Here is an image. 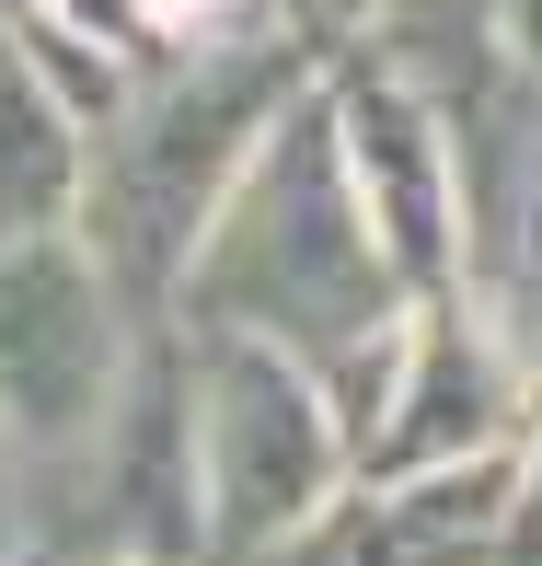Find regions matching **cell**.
I'll return each mask as SVG.
<instances>
[{
    "mask_svg": "<svg viewBox=\"0 0 542 566\" xmlns=\"http://www.w3.org/2000/svg\"><path fill=\"white\" fill-rule=\"evenodd\" d=\"M173 358H185V417H196V532L220 566H266L334 509L347 428H334L323 381L300 358L254 336H185L173 324Z\"/></svg>",
    "mask_w": 542,
    "mask_h": 566,
    "instance_id": "cell-2",
    "label": "cell"
},
{
    "mask_svg": "<svg viewBox=\"0 0 542 566\" xmlns=\"http://www.w3.org/2000/svg\"><path fill=\"white\" fill-rule=\"evenodd\" d=\"M312 46L289 23H254V35H220L196 59H173L150 93H127L105 116V150L82 174V209H93V266H105L116 301H162L185 290L196 243H209L220 197L243 186L254 139L289 116Z\"/></svg>",
    "mask_w": 542,
    "mask_h": 566,
    "instance_id": "cell-1",
    "label": "cell"
},
{
    "mask_svg": "<svg viewBox=\"0 0 542 566\" xmlns=\"http://www.w3.org/2000/svg\"><path fill=\"white\" fill-rule=\"evenodd\" d=\"M531 462H542V394H531Z\"/></svg>",
    "mask_w": 542,
    "mask_h": 566,
    "instance_id": "cell-11",
    "label": "cell"
},
{
    "mask_svg": "<svg viewBox=\"0 0 542 566\" xmlns=\"http://www.w3.org/2000/svg\"><path fill=\"white\" fill-rule=\"evenodd\" d=\"M520 301H531V313H542V220L520 231Z\"/></svg>",
    "mask_w": 542,
    "mask_h": 566,
    "instance_id": "cell-9",
    "label": "cell"
},
{
    "mask_svg": "<svg viewBox=\"0 0 542 566\" xmlns=\"http://www.w3.org/2000/svg\"><path fill=\"white\" fill-rule=\"evenodd\" d=\"M127 12H139V23H150V46H173V35H185V23H209V12H220V0H127Z\"/></svg>",
    "mask_w": 542,
    "mask_h": 566,
    "instance_id": "cell-8",
    "label": "cell"
},
{
    "mask_svg": "<svg viewBox=\"0 0 542 566\" xmlns=\"http://www.w3.org/2000/svg\"><path fill=\"white\" fill-rule=\"evenodd\" d=\"M127 394V301L105 290L93 243H23L0 254V440H12V485L59 474L105 440Z\"/></svg>",
    "mask_w": 542,
    "mask_h": 566,
    "instance_id": "cell-3",
    "label": "cell"
},
{
    "mask_svg": "<svg viewBox=\"0 0 542 566\" xmlns=\"http://www.w3.org/2000/svg\"><path fill=\"white\" fill-rule=\"evenodd\" d=\"M0 544H12V440H0Z\"/></svg>",
    "mask_w": 542,
    "mask_h": 566,
    "instance_id": "cell-10",
    "label": "cell"
},
{
    "mask_svg": "<svg viewBox=\"0 0 542 566\" xmlns=\"http://www.w3.org/2000/svg\"><path fill=\"white\" fill-rule=\"evenodd\" d=\"M485 566H542V485H520L497 521V544H485Z\"/></svg>",
    "mask_w": 542,
    "mask_h": 566,
    "instance_id": "cell-7",
    "label": "cell"
},
{
    "mask_svg": "<svg viewBox=\"0 0 542 566\" xmlns=\"http://www.w3.org/2000/svg\"><path fill=\"white\" fill-rule=\"evenodd\" d=\"M82 174H93V150L70 127V105L46 93V70L0 59V254L59 243L70 209H82Z\"/></svg>",
    "mask_w": 542,
    "mask_h": 566,
    "instance_id": "cell-6",
    "label": "cell"
},
{
    "mask_svg": "<svg viewBox=\"0 0 542 566\" xmlns=\"http://www.w3.org/2000/svg\"><path fill=\"white\" fill-rule=\"evenodd\" d=\"M508 497H520V462L485 451L450 462V474H393V485H358L334 497L300 544H277L266 566H485Z\"/></svg>",
    "mask_w": 542,
    "mask_h": 566,
    "instance_id": "cell-5",
    "label": "cell"
},
{
    "mask_svg": "<svg viewBox=\"0 0 542 566\" xmlns=\"http://www.w3.org/2000/svg\"><path fill=\"white\" fill-rule=\"evenodd\" d=\"M323 116H334V150H347V186H358V209H370V243H381V266H393V290L450 301V277H461V186H450L438 116L381 59L334 70Z\"/></svg>",
    "mask_w": 542,
    "mask_h": 566,
    "instance_id": "cell-4",
    "label": "cell"
}]
</instances>
